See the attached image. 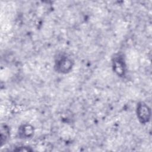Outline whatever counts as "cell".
Here are the masks:
<instances>
[{"mask_svg": "<svg viewBox=\"0 0 152 152\" xmlns=\"http://www.w3.org/2000/svg\"><path fill=\"white\" fill-rule=\"evenodd\" d=\"M54 69L56 72L60 74H67L69 72L74 65L73 59L66 53H59L55 58Z\"/></svg>", "mask_w": 152, "mask_h": 152, "instance_id": "1", "label": "cell"}, {"mask_svg": "<svg viewBox=\"0 0 152 152\" xmlns=\"http://www.w3.org/2000/svg\"><path fill=\"white\" fill-rule=\"evenodd\" d=\"M112 61L113 72L119 77L124 76L126 72V65L123 55L121 53L115 54Z\"/></svg>", "mask_w": 152, "mask_h": 152, "instance_id": "2", "label": "cell"}, {"mask_svg": "<svg viewBox=\"0 0 152 152\" xmlns=\"http://www.w3.org/2000/svg\"><path fill=\"white\" fill-rule=\"evenodd\" d=\"M137 118L142 124L148 123L151 117V110L148 106L143 102H140L137 106Z\"/></svg>", "mask_w": 152, "mask_h": 152, "instance_id": "3", "label": "cell"}, {"mask_svg": "<svg viewBox=\"0 0 152 152\" xmlns=\"http://www.w3.org/2000/svg\"><path fill=\"white\" fill-rule=\"evenodd\" d=\"M34 134V128L29 124H24L18 128V134L21 138H29Z\"/></svg>", "mask_w": 152, "mask_h": 152, "instance_id": "4", "label": "cell"}, {"mask_svg": "<svg viewBox=\"0 0 152 152\" xmlns=\"http://www.w3.org/2000/svg\"><path fill=\"white\" fill-rule=\"evenodd\" d=\"M10 128L9 127L6 125H4L1 126V146H2L4 144L6 143V142L8 140L10 137Z\"/></svg>", "mask_w": 152, "mask_h": 152, "instance_id": "5", "label": "cell"}]
</instances>
